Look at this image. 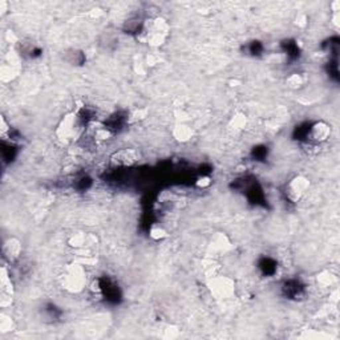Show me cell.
Instances as JSON below:
<instances>
[{"label": "cell", "instance_id": "10", "mask_svg": "<svg viewBox=\"0 0 340 340\" xmlns=\"http://www.w3.org/2000/svg\"><path fill=\"white\" fill-rule=\"evenodd\" d=\"M288 83H290L291 87H299V85L302 84V79H300V76H298V75H292V76L288 79Z\"/></svg>", "mask_w": 340, "mask_h": 340}, {"label": "cell", "instance_id": "2", "mask_svg": "<svg viewBox=\"0 0 340 340\" xmlns=\"http://www.w3.org/2000/svg\"><path fill=\"white\" fill-rule=\"evenodd\" d=\"M167 31H169V27L163 20L158 19V20L152 21L148 28V40L153 45L162 44L167 35Z\"/></svg>", "mask_w": 340, "mask_h": 340}, {"label": "cell", "instance_id": "7", "mask_svg": "<svg viewBox=\"0 0 340 340\" xmlns=\"http://www.w3.org/2000/svg\"><path fill=\"white\" fill-rule=\"evenodd\" d=\"M20 242L18 240H10L6 245H4V253L7 254L11 259H15V258L19 257L20 254Z\"/></svg>", "mask_w": 340, "mask_h": 340}, {"label": "cell", "instance_id": "9", "mask_svg": "<svg viewBox=\"0 0 340 340\" xmlns=\"http://www.w3.org/2000/svg\"><path fill=\"white\" fill-rule=\"evenodd\" d=\"M319 281H320V283L324 286L331 285V283H332V275L328 274V273H323L322 277L319 278Z\"/></svg>", "mask_w": 340, "mask_h": 340}, {"label": "cell", "instance_id": "3", "mask_svg": "<svg viewBox=\"0 0 340 340\" xmlns=\"http://www.w3.org/2000/svg\"><path fill=\"white\" fill-rule=\"evenodd\" d=\"M309 180H305L304 177H296L290 181V184L286 188V194H287L288 199L292 202L299 201L305 193V190L309 189Z\"/></svg>", "mask_w": 340, "mask_h": 340}, {"label": "cell", "instance_id": "5", "mask_svg": "<svg viewBox=\"0 0 340 340\" xmlns=\"http://www.w3.org/2000/svg\"><path fill=\"white\" fill-rule=\"evenodd\" d=\"M331 133V128L327 125L326 122H316L315 125H313L311 130H310V139L315 141V143H322L328 139V135Z\"/></svg>", "mask_w": 340, "mask_h": 340}, {"label": "cell", "instance_id": "4", "mask_svg": "<svg viewBox=\"0 0 340 340\" xmlns=\"http://www.w3.org/2000/svg\"><path fill=\"white\" fill-rule=\"evenodd\" d=\"M65 283L71 290H80L85 283V274L80 266H72L68 268L65 275Z\"/></svg>", "mask_w": 340, "mask_h": 340}, {"label": "cell", "instance_id": "1", "mask_svg": "<svg viewBox=\"0 0 340 340\" xmlns=\"http://www.w3.org/2000/svg\"><path fill=\"white\" fill-rule=\"evenodd\" d=\"M137 161H140V153L132 148L117 150L111 157V163L113 166H130Z\"/></svg>", "mask_w": 340, "mask_h": 340}, {"label": "cell", "instance_id": "8", "mask_svg": "<svg viewBox=\"0 0 340 340\" xmlns=\"http://www.w3.org/2000/svg\"><path fill=\"white\" fill-rule=\"evenodd\" d=\"M174 134H176V137H177L178 140H182V141H186V140L190 139L191 135V130L188 128V126H177L176 128V132H174Z\"/></svg>", "mask_w": 340, "mask_h": 340}, {"label": "cell", "instance_id": "6", "mask_svg": "<svg viewBox=\"0 0 340 340\" xmlns=\"http://www.w3.org/2000/svg\"><path fill=\"white\" fill-rule=\"evenodd\" d=\"M12 300V285L10 278L6 275V270L2 271V305L7 307Z\"/></svg>", "mask_w": 340, "mask_h": 340}]
</instances>
